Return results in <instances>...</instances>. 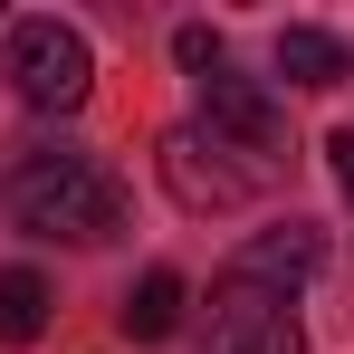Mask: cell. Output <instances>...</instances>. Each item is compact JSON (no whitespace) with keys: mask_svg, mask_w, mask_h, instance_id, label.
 Listing matches in <instances>:
<instances>
[{"mask_svg":"<svg viewBox=\"0 0 354 354\" xmlns=\"http://www.w3.org/2000/svg\"><path fill=\"white\" fill-rule=\"evenodd\" d=\"M0 201H10V221L29 239H67V249H106L124 230V182L96 153H67V144L19 153L10 182H0Z\"/></svg>","mask_w":354,"mask_h":354,"instance_id":"cell-1","label":"cell"},{"mask_svg":"<svg viewBox=\"0 0 354 354\" xmlns=\"http://www.w3.org/2000/svg\"><path fill=\"white\" fill-rule=\"evenodd\" d=\"M0 77H10L19 106H39V115H77L86 86H96V58H86V39H77L67 19H10V39H0Z\"/></svg>","mask_w":354,"mask_h":354,"instance_id":"cell-2","label":"cell"},{"mask_svg":"<svg viewBox=\"0 0 354 354\" xmlns=\"http://www.w3.org/2000/svg\"><path fill=\"white\" fill-rule=\"evenodd\" d=\"M153 163H163V192H173L182 211H239V201H259V182H268V163H249V153H230L221 134H201V124H173L163 144H153Z\"/></svg>","mask_w":354,"mask_h":354,"instance_id":"cell-3","label":"cell"},{"mask_svg":"<svg viewBox=\"0 0 354 354\" xmlns=\"http://www.w3.org/2000/svg\"><path fill=\"white\" fill-rule=\"evenodd\" d=\"M201 354H306L297 297H268V288L221 278V297H211V345H201Z\"/></svg>","mask_w":354,"mask_h":354,"instance_id":"cell-4","label":"cell"},{"mask_svg":"<svg viewBox=\"0 0 354 354\" xmlns=\"http://www.w3.org/2000/svg\"><path fill=\"white\" fill-rule=\"evenodd\" d=\"M201 134H221L230 153L268 163V153H278V134H288V115H278V96H268L259 77H230V67H211V77H201Z\"/></svg>","mask_w":354,"mask_h":354,"instance_id":"cell-5","label":"cell"},{"mask_svg":"<svg viewBox=\"0 0 354 354\" xmlns=\"http://www.w3.org/2000/svg\"><path fill=\"white\" fill-rule=\"evenodd\" d=\"M316 268H326V230H316V221L259 230V239H249V249L230 259V278H239V288H268V297H297L306 278H316Z\"/></svg>","mask_w":354,"mask_h":354,"instance_id":"cell-6","label":"cell"},{"mask_svg":"<svg viewBox=\"0 0 354 354\" xmlns=\"http://www.w3.org/2000/svg\"><path fill=\"white\" fill-rule=\"evenodd\" d=\"M345 39H326V29H278V77L288 86H345Z\"/></svg>","mask_w":354,"mask_h":354,"instance_id":"cell-7","label":"cell"},{"mask_svg":"<svg viewBox=\"0 0 354 354\" xmlns=\"http://www.w3.org/2000/svg\"><path fill=\"white\" fill-rule=\"evenodd\" d=\"M173 326H182V278L173 268H144L134 297H124V335H134V345H163Z\"/></svg>","mask_w":354,"mask_h":354,"instance_id":"cell-8","label":"cell"},{"mask_svg":"<svg viewBox=\"0 0 354 354\" xmlns=\"http://www.w3.org/2000/svg\"><path fill=\"white\" fill-rule=\"evenodd\" d=\"M39 326H48V278L0 268V345H39Z\"/></svg>","mask_w":354,"mask_h":354,"instance_id":"cell-9","label":"cell"},{"mask_svg":"<svg viewBox=\"0 0 354 354\" xmlns=\"http://www.w3.org/2000/svg\"><path fill=\"white\" fill-rule=\"evenodd\" d=\"M173 58L192 67V77H211V67H221V29H201V19H192V29H173Z\"/></svg>","mask_w":354,"mask_h":354,"instance_id":"cell-10","label":"cell"},{"mask_svg":"<svg viewBox=\"0 0 354 354\" xmlns=\"http://www.w3.org/2000/svg\"><path fill=\"white\" fill-rule=\"evenodd\" d=\"M326 163H335V182H345V201H354V124L335 134V144H326Z\"/></svg>","mask_w":354,"mask_h":354,"instance_id":"cell-11","label":"cell"}]
</instances>
